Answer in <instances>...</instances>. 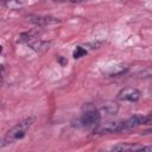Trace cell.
<instances>
[{
	"mask_svg": "<svg viewBox=\"0 0 152 152\" xmlns=\"http://www.w3.org/2000/svg\"><path fill=\"white\" fill-rule=\"evenodd\" d=\"M101 44H102V42H100V40L90 42V43H87V44L84 45V48H88V49H97V48H100Z\"/></svg>",
	"mask_w": 152,
	"mask_h": 152,
	"instance_id": "8fae6325",
	"label": "cell"
},
{
	"mask_svg": "<svg viewBox=\"0 0 152 152\" xmlns=\"http://www.w3.org/2000/svg\"><path fill=\"white\" fill-rule=\"evenodd\" d=\"M36 118L34 116H30V118H26L25 120L20 121L18 125H15L14 127H12L10 131H7V133L5 134V137L2 138V144L1 146H5V145H8L11 142H14L19 139H23L27 132V129L32 126V124L34 122Z\"/></svg>",
	"mask_w": 152,
	"mask_h": 152,
	"instance_id": "6da1fadb",
	"label": "cell"
},
{
	"mask_svg": "<svg viewBox=\"0 0 152 152\" xmlns=\"http://www.w3.org/2000/svg\"><path fill=\"white\" fill-rule=\"evenodd\" d=\"M86 53H87L86 48L77 46V48L75 49V51H74V57H75V58H80V57H82V56H83V55H86Z\"/></svg>",
	"mask_w": 152,
	"mask_h": 152,
	"instance_id": "30bf717a",
	"label": "cell"
},
{
	"mask_svg": "<svg viewBox=\"0 0 152 152\" xmlns=\"http://www.w3.org/2000/svg\"><path fill=\"white\" fill-rule=\"evenodd\" d=\"M126 131L125 128V122L124 121H113V122H108L107 125H104L102 128H100L101 133H118V132H122Z\"/></svg>",
	"mask_w": 152,
	"mask_h": 152,
	"instance_id": "5b68a950",
	"label": "cell"
},
{
	"mask_svg": "<svg viewBox=\"0 0 152 152\" xmlns=\"http://www.w3.org/2000/svg\"><path fill=\"white\" fill-rule=\"evenodd\" d=\"M83 1H87V0H70V2H74V4H78V2H83Z\"/></svg>",
	"mask_w": 152,
	"mask_h": 152,
	"instance_id": "5bb4252c",
	"label": "cell"
},
{
	"mask_svg": "<svg viewBox=\"0 0 152 152\" xmlns=\"http://www.w3.org/2000/svg\"><path fill=\"white\" fill-rule=\"evenodd\" d=\"M37 36H38V31H28V32H24V33L19 34V37H18V42H19V43H30V42L33 40Z\"/></svg>",
	"mask_w": 152,
	"mask_h": 152,
	"instance_id": "52a82bcc",
	"label": "cell"
},
{
	"mask_svg": "<svg viewBox=\"0 0 152 152\" xmlns=\"http://www.w3.org/2000/svg\"><path fill=\"white\" fill-rule=\"evenodd\" d=\"M103 110H104L107 114L113 115V114H116V112L119 110V106H118V103H115V102H107V103L103 106Z\"/></svg>",
	"mask_w": 152,
	"mask_h": 152,
	"instance_id": "9c48e42d",
	"label": "cell"
},
{
	"mask_svg": "<svg viewBox=\"0 0 152 152\" xmlns=\"http://www.w3.org/2000/svg\"><path fill=\"white\" fill-rule=\"evenodd\" d=\"M142 151H151L152 152V146H142Z\"/></svg>",
	"mask_w": 152,
	"mask_h": 152,
	"instance_id": "4fadbf2b",
	"label": "cell"
},
{
	"mask_svg": "<svg viewBox=\"0 0 152 152\" xmlns=\"http://www.w3.org/2000/svg\"><path fill=\"white\" fill-rule=\"evenodd\" d=\"M50 46V43L49 42H44V40H36L33 43H30V48L33 49L34 51H45L48 50Z\"/></svg>",
	"mask_w": 152,
	"mask_h": 152,
	"instance_id": "ba28073f",
	"label": "cell"
},
{
	"mask_svg": "<svg viewBox=\"0 0 152 152\" xmlns=\"http://www.w3.org/2000/svg\"><path fill=\"white\" fill-rule=\"evenodd\" d=\"M142 125H152V113L142 115Z\"/></svg>",
	"mask_w": 152,
	"mask_h": 152,
	"instance_id": "7c38bea8",
	"label": "cell"
},
{
	"mask_svg": "<svg viewBox=\"0 0 152 152\" xmlns=\"http://www.w3.org/2000/svg\"><path fill=\"white\" fill-rule=\"evenodd\" d=\"M27 20L32 24H36L38 26H46V25H52V24H57L61 20L55 18V17H50V15H27L26 17Z\"/></svg>",
	"mask_w": 152,
	"mask_h": 152,
	"instance_id": "3957f363",
	"label": "cell"
},
{
	"mask_svg": "<svg viewBox=\"0 0 152 152\" xmlns=\"http://www.w3.org/2000/svg\"><path fill=\"white\" fill-rule=\"evenodd\" d=\"M113 151H142L141 145H135V144H118L112 147Z\"/></svg>",
	"mask_w": 152,
	"mask_h": 152,
	"instance_id": "8992f818",
	"label": "cell"
},
{
	"mask_svg": "<svg viewBox=\"0 0 152 152\" xmlns=\"http://www.w3.org/2000/svg\"><path fill=\"white\" fill-rule=\"evenodd\" d=\"M100 119H101V115H100L99 109L93 103H86L82 108V113L80 118L76 121L77 122L76 126L91 128V127H95L100 122Z\"/></svg>",
	"mask_w": 152,
	"mask_h": 152,
	"instance_id": "7a4b0ae2",
	"label": "cell"
},
{
	"mask_svg": "<svg viewBox=\"0 0 152 152\" xmlns=\"http://www.w3.org/2000/svg\"><path fill=\"white\" fill-rule=\"evenodd\" d=\"M140 90H138L137 88H132V87H127V88H124L121 89L119 93H118V99L119 100H125V101H138L140 99Z\"/></svg>",
	"mask_w": 152,
	"mask_h": 152,
	"instance_id": "277c9868",
	"label": "cell"
}]
</instances>
